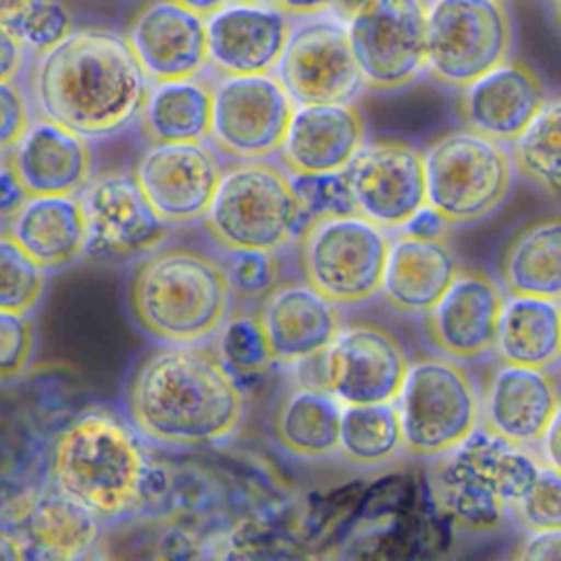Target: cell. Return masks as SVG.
<instances>
[{"instance_id":"obj_12","label":"cell","mask_w":561,"mask_h":561,"mask_svg":"<svg viewBox=\"0 0 561 561\" xmlns=\"http://www.w3.org/2000/svg\"><path fill=\"white\" fill-rule=\"evenodd\" d=\"M274 75L294 105L346 103L364 90L346 22L324 13L291 24Z\"/></svg>"},{"instance_id":"obj_52","label":"cell","mask_w":561,"mask_h":561,"mask_svg":"<svg viewBox=\"0 0 561 561\" xmlns=\"http://www.w3.org/2000/svg\"><path fill=\"white\" fill-rule=\"evenodd\" d=\"M173 2H178V4H182L186 9H191V11L208 18L210 13H215L217 9H221L230 0H173Z\"/></svg>"},{"instance_id":"obj_44","label":"cell","mask_w":561,"mask_h":561,"mask_svg":"<svg viewBox=\"0 0 561 561\" xmlns=\"http://www.w3.org/2000/svg\"><path fill=\"white\" fill-rule=\"evenodd\" d=\"M24 44L4 26H0V81H15L26 64Z\"/></svg>"},{"instance_id":"obj_8","label":"cell","mask_w":561,"mask_h":561,"mask_svg":"<svg viewBox=\"0 0 561 561\" xmlns=\"http://www.w3.org/2000/svg\"><path fill=\"white\" fill-rule=\"evenodd\" d=\"M296 239L302 280L333 305L353 307L379 294L388 230L346 213L307 221Z\"/></svg>"},{"instance_id":"obj_35","label":"cell","mask_w":561,"mask_h":561,"mask_svg":"<svg viewBox=\"0 0 561 561\" xmlns=\"http://www.w3.org/2000/svg\"><path fill=\"white\" fill-rule=\"evenodd\" d=\"M213 340V353L241 386L265 375L274 364L256 313H228Z\"/></svg>"},{"instance_id":"obj_47","label":"cell","mask_w":561,"mask_h":561,"mask_svg":"<svg viewBox=\"0 0 561 561\" xmlns=\"http://www.w3.org/2000/svg\"><path fill=\"white\" fill-rule=\"evenodd\" d=\"M561 530H530L528 539L517 552L519 559H559Z\"/></svg>"},{"instance_id":"obj_51","label":"cell","mask_w":561,"mask_h":561,"mask_svg":"<svg viewBox=\"0 0 561 561\" xmlns=\"http://www.w3.org/2000/svg\"><path fill=\"white\" fill-rule=\"evenodd\" d=\"M370 0H333L331 4V13L335 18H340L342 22H346L351 15H355L362 7H366Z\"/></svg>"},{"instance_id":"obj_20","label":"cell","mask_w":561,"mask_h":561,"mask_svg":"<svg viewBox=\"0 0 561 561\" xmlns=\"http://www.w3.org/2000/svg\"><path fill=\"white\" fill-rule=\"evenodd\" d=\"M291 22L267 2H226L206 18L208 66L219 77L274 72Z\"/></svg>"},{"instance_id":"obj_21","label":"cell","mask_w":561,"mask_h":561,"mask_svg":"<svg viewBox=\"0 0 561 561\" xmlns=\"http://www.w3.org/2000/svg\"><path fill=\"white\" fill-rule=\"evenodd\" d=\"M559 416V381L550 368L500 364L480 397L484 430L519 447H537Z\"/></svg>"},{"instance_id":"obj_5","label":"cell","mask_w":561,"mask_h":561,"mask_svg":"<svg viewBox=\"0 0 561 561\" xmlns=\"http://www.w3.org/2000/svg\"><path fill=\"white\" fill-rule=\"evenodd\" d=\"M202 221L221 250L276 254L302 228L287 171L267 160H243L221 171Z\"/></svg>"},{"instance_id":"obj_17","label":"cell","mask_w":561,"mask_h":561,"mask_svg":"<svg viewBox=\"0 0 561 561\" xmlns=\"http://www.w3.org/2000/svg\"><path fill=\"white\" fill-rule=\"evenodd\" d=\"M504 294L493 276L458 270L443 296L423 313L434 348L449 359L471 362L493 353Z\"/></svg>"},{"instance_id":"obj_43","label":"cell","mask_w":561,"mask_h":561,"mask_svg":"<svg viewBox=\"0 0 561 561\" xmlns=\"http://www.w3.org/2000/svg\"><path fill=\"white\" fill-rule=\"evenodd\" d=\"M31 123V107L15 81H0V153H9Z\"/></svg>"},{"instance_id":"obj_26","label":"cell","mask_w":561,"mask_h":561,"mask_svg":"<svg viewBox=\"0 0 561 561\" xmlns=\"http://www.w3.org/2000/svg\"><path fill=\"white\" fill-rule=\"evenodd\" d=\"M7 234L46 272L85 254V219L77 195H28L7 221Z\"/></svg>"},{"instance_id":"obj_14","label":"cell","mask_w":561,"mask_h":561,"mask_svg":"<svg viewBox=\"0 0 561 561\" xmlns=\"http://www.w3.org/2000/svg\"><path fill=\"white\" fill-rule=\"evenodd\" d=\"M316 359L318 386L342 405L394 401L410 366L401 342L377 324L342 327Z\"/></svg>"},{"instance_id":"obj_27","label":"cell","mask_w":561,"mask_h":561,"mask_svg":"<svg viewBox=\"0 0 561 561\" xmlns=\"http://www.w3.org/2000/svg\"><path fill=\"white\" fill-rule=\"evenodd\" d=\"M20 528L26 557L42 559L88 557L101 537V519L55 484L39 491Z\"/></svg>"},{"instance_id":"obj_15","label":"cell","mask_w":561,"mask_h":561,"mask_svg":"<svg viewBox=\"0 0 561 561\" xmlns=\"http://www.w3.org/2000/svg\"><path fill=\"white\" fill-rule=\"evenodd\" d=\"M342 173L353 210L383 230H399L427 204L423 153L408 142L366 140Z\"/></svg>"},{"instance_id":"obj_25","label":"cell","mask_w":561,"mask_h":561,"mask_svg":"<svg viewBox=\"0 0 561 561\" xmlns=\"http://www.w3.org/2000/svg\"><path fill=\"white\" fill-rule=\"evenodd\" d=\"M458 270V259L445 239H419L401 232L390 239L379 294L392 309L423 316Z\"/></svg>"},{"instance_id":"obj_53","label":"cell","mask_w":561,"mask_h":561,"mask_svg":"<svg viewBox=\"0 0 561 561\" xmlns=\"http://www.w3.org/2000/svg\"><path fill=\"white\" fill-rule=\"evenodd\" d=\"M237 2H267V0H237Z\"/></svg>"},{"instance_id":"obj_6","label":"cell","mask_w":561,"mask_h":561,"mask_svg":"<svg viewBox=\"0 0 561 561\" xmlns=\"http://www.w3.org/2000/svg\"><path fill=\"white\" fill-rule=\"evenodd\" d=\"M425 199L449 226L491 217L508 197L515 167L508 147L471 129L436 138L423 153Z\"/></svg>"},{"instance_id":"obj_49","label":"cell","mask_w":561,"mask_h":561,"mask_svg":"<svg viewBox=\"0 0 561 561\" xmlns=\"http://www.w3.org/2000/svg\"><path fill=\"white\" fill-rule=\"evenodd\" d=\"M559 427H561V419L557 416V419L550 423V427L543 432L541 440L537 443L539 454H541V462L548 465V467H554V469H559V458H561V451H559V447H561Z\"/></svg>"},{"instance_id":"obj_39","label":"cell","mask_w":561,"mask_h":561,"mask_svg":"<svg viewBox=\"0 0 561 561\" xmlns=\"http://www.w3.org/2000/svg\"><path fill=\"white\" fill-rule=\"evenodd\" d=\"M294 197L300 206L302 226L318 217L355 213L342 171L333 173H287Z\"/></svg>"},{"instance_id":"obj_10","label":"cell","mask_w":561,"mask_h":561,"mask_svg":"<svg viewBox=\"0 0 561 561\" xmlns=\"http://www.w3.org/2000/svg\"><path fill=\"white\" fill-rule=\"evenodd\" d=\"M294 101L274 72L230 75L213 83L210 147L237 162L278 153Z\"/></svg>"},{"instance_id":"obj_34","label":"cell","mask_w":561,"mask_h":561,"mask_svg":"<svg viewBox=\"0 0 561 561\" xmlns=\"http://www.w3.org/2000/svg\"><path fill=\"white\" fill-rule=\"evenodd\" d=\"M515 171L546 195L557 197L561 184V105L550 96L524 131L508 145Z\"/></svg>"},{"instance_id":"obj_9","label":"cell","mask_w":561,"mask_h":561,"mask_svg":"<svg viewBox=\"0 0 561 561\" xmlns=\"http://www.w3.org/2000/svg\"><path fill=\"white\" fill-rule=\"evenodd\" d=\"M515 28L504 0H432L425 9V72L462 88L513 53Z\"/></svg>"},{"instance_id":"obj_41","label":"cell","mask_w":561,"mask_h":561,"mask_svg":"<svg viewBox=\"0 0 561 561\" xmlns=\"http://www.w3.org/2000/svg\"><path fill=\"white\" fill-rule=\"evenodd\" d=\"M35 355V327L28 313L0 309V383L22 379Z\"/></svg>"},{"instance_id":"obj_2","label":"cell","mask_w":561,"mask_h":561,"mask_svg":"<svg viewBox=\"0 0 561 561\" xmlns=\"http://www.w3.org/2000/svg\"><path fill=\"white\" fill-rule=\"evenodd\" d=\"M149 79L123 35L101 28H72L35 55L28 72L31 103L66 129L99 140L138 121Z\"/></svg>"},{"instance_id":"obj_45","label":"cell","mask_w":561,"mask_h":561,"mask_svg":"<svg viewBox=\"0 0 561 561\" xmlns=\"http://www.w3.org/2000/svg\"><path fill=\"white\" fill-rule=\"evenodd\" d=\"M447 228H449V224L432 206L425 204L399 230L403 234L419 237V239H445Z\"/></svg>"},{"instance_id":"obj_16","label":"cell","mask_w":561,"mask_h":561,"mask_svg":"<svg viewBox=\"0 0 561 561\" xmlns=\"http://www.w3.org/2000/svg\"><path fill=\"white\" fill-rule=\"evenodd\" d=\"M131 173L151 208L171 226L204 217L219 184L221 164L206 140L149 142Z\"/></svg>"},{"instance_id":"obj_23","label":"cell","mask_w":561,"mask_h":561,"mask_svg":"<svg viewBox=\"0 0 561 561\" xmlns=\"http://www.w3.org/2000/svg\"><path fill=\"white\" fill-rule=\"evenodd\" d=\"M366 142V118L353 103L296 105L278 156L287 173L342 171Z\"/></svg>"},{"instance_id":"obj_3","label":"cell","mask_w":561,"mask_h":561,"mask_svg":"<svg viewBox=\"0 0 561 561\" xmlns=\"http://www.w3.org/2000/svg\"><path fill=\"white\" fill-rule=\"evenodd\" d=\"M57 489L99 519H121L153 495V469L138 432L94 408L77 414L55 438L48 462Z\"/></svg>"},{"instance_id":"obj_33","label":"cell","mask_w":561,"mask_h":561,"mask_svg":"<svg viewBox=\"0 0 561 561\" xmlns=\"http://www.w3.org/2000/svg\"><path fill=\"white\" fill-rule=\"evenodd\" d=\"M337 451L355 467L388 465L403 451L401 421L394 401L342 405Z\"/></svg>"},{"instance_id":"obj_36","label":"cell","mask_w":561,"mask_h":561,"mask_svg":"<svg viewBox=\"0 0 561 561\" xmlns=\"http://www.w3.org/2000/svg\"><path fill=\"white\" fill-rule=\"evenodd\" d=\"M434 469V495L454 522L469 530H491L506 513V504L476 480L449 469L440 458Z\"/></svg>"},{"instance_id":"obj_28","label":"cell","mask_w":561,"mask_h":561,"mask_svg":"<svg viewBox=\"0 0 561 561\" xmlns=\"http://www.w3.org/2000/svg\"><path fill=\"white\" fill-rule=\"evenodd\" d=\"M440 460L495 493L508 508L526 495L543 465L526 447L513 445L482 425Z\"/></svg>"},{"instance_id":"obj_30","label":"cell","mask_w":561,"mask_h":561,"mask_svg":"<svg viewBox=\"0 0 561 561\" xmlns=\"http://www.w3.org/2000/svg\"><path fill=\"white\" fill-rule=\"evenodd\" d=\"M213 83L197 77L149 81L138 123L147 142L208 140Z\"/></svg>"},{"instance_id":"obj_29","label":"cell","mask_w":561,"mask_h":561,"mask_svg":"<svg viewBox=\"0 0 561 561\" xmlns=\"http://www.w3.org/2000/svg\"><path fill=\"white\" fill-rule=\"evenodd\" d=\"M493 351L504 364L552 368L561 353L559 300L522 294L504 298Z\"/></svg>"},{"instance_id":"obj_50","label":"cell","mask_w":561,"mask_h":561,"mask_svg":"<svg viewBox=\"0 0 561 561\" xmlns=\"http://www.w3.org/2000/svg\"><path fill=\"white\" fill-rule=\"evenodd\" d=\"M0 559H26V543L18 530H11L9 526L0 524Z\"/></svg>"},{"instance_id":"obj_37","label":"cell","mask_w":561,"mask_h":561,"mask_svg":"<svg viewBox=\"0 0 561 561\" xmlns=\"http://www.w3.org/2000/svg\"><path fill=\"white\" fill-rule=\"evenodd\" d=\"M0 26L9 28L33 55L75 28L64 0H0Z\"/></svg>"},{"instance_id":"obj_31","label":"cell","mask_w":561,"mask_h":561,"mask_svg":"<svg viewBox=\"0 0 561 561\" xmlns=\"http://www.w3.org/2000/svg\"><path fill=\"white\" fill-rule=\"evenodd\" d=\"M340 410L342 403L324 388L298 383L274 410V438L296 458H329L337 451Z\"/></svg>"},{"instance_id":"obj_32","label":"cell","mask_w":561,"mask_h":561,"mask_svg":"<svg viewBox=\"0 0 561 561\" xmlns=\"http://www.w3.org/2000/svg\"><path fill=\"white\" fill-rule=\"evenodd\" d=\"M502 283L508 294L557 298L561 294V221L539 219L515 234L504 250Z\"/></svg>"},{"instance_id":"obj_46","label":"cell","mask_w":561,"mask_h":561,"mask_svg":"<svg viewBox=\"0 0 561 561\" xmlns=\"http://www.w3.org/2000/svg\"><path fill=\"white\" fill-rule=\"evenodd\" d=\"M26 191L20 184L18 175L13 173V169L9 167V162L0 164V219L9 221L15 210L24 204L26 199Z\"/></svg>"},{"instance_id":"obj_11","label":"cell","mask_w":561,"mask_h":561,"mask_svg":"<svg viewBox=\"0 0 561 561\" xmlns=\"http://www.w3.org/2000/svg\"><path fill=\"white\" fill-rule=\"evenodd\" d=\"M425 0H370L346 20L366 90L394 92L425 72Z\"/></svg>"},{"instance_id":"obj_22","label":"cell","mask_w":561,"mask_h":561,"mask_svg":"<svg viewBox=\"0 0 561 561\" xmlns=\"http://www.w3.org/2000/svg\"><path fill=\"white\" fill-rule=\"evenodd\" d=\"M272 359L300 364L320 355L340 333V307L305 280H278L263 296L256 311Z\"/></svg>"},{"instance_id":"obj_24","label":"cell","mask_w":561,"mask_h":561,"mask_svg":"<svg viewBox=\"0 0 561 561\" xmlns=\"http://www.w3.org/2000/svg\"><path fill=\"white\" fill-rule=\"evenodd\" d=\"M7 162L26 195H79L94 175L90 140L44 116L31 118Z\"/></svg>"},{"instance_id":"obj_18","label":"cell","mask_w":561,"mask_h":561,"mask_svg":"<svg viewBox=\"0 0 561 561\" xmlns=\"http://www.w3.org/2000/svg\"><path fill=\"white\" fill-rule=\"evenodd\" d=\"M123 37L149 81L197 77L208 66L206 18L173 0L142 4Z\"/></svg>"},{"instance_id":"obj_42","label":"cell","mask_w":561,"mask_h":561,"mask_svg":"<svg viewBox=\"0 0 561 561\" xmlns=\"http://www.w3.org/2000/svg\"><path fill=\"white\" fill-rule=\"evenodd\" d=\"M232 294L243 296H263L272 285L278 283V259L276 252H256V250H224L219 261Z\"/></svg>"},{"instance_id":"obj_38","label":"cell","mask_w":561,"mask_h":561,"mask_svg":"<svg viewBox=\"0 0 561 561\" xmlns=\"http://www.w3.org/2000/svg\"><path fill=\"white\" fill-rule=\"evenodd\" d=\"M42 270L7 232L0 234V309L31 313L44 298Z\"/></svg>"},{"instance_id":"obj_48","label":"cell","mask_w":561,"mask_h":561,"mask_svg":"<svg viewBox=\"0 0 561 561\" xmlns=\"http://www.w3.org/2000/svg\"><path fill=\"white\" fill-rule=\"evenodd\" d=\"M276 9H280L285 15L307 18V15H320L331 11L333 0H270Z\"/></svg>"},{"instance_id":"obj_40","label":"cell","mask_w":561,"mask_h":561,"mask_svg":"<svg viewBox=\"0 0 561 561\" xmlns=\"http://www.w3.org/2000/svg\"><path fill=\"white\" fill-rule=\"evenodd\" d=\"M511 508L528 530H561V471L541 465L526 495Z\"/></svg>"},{"instance_id":"obj_1","label":"cell","mask_w":561,"mask_h":561,"mask_svg":"<svg viewBox=\"0 0 561 561\" xmlns=\"http://www.w3.org/2000/svg\"><path fill=\"white\" fill-rule=\"evenodd\" d=\"M138 436L173 449L208 447L237 432L243 386L204 344H162L131 368L123 390Z\"/></svg>"},{"instance_id":"obj_19","label":"cell","mask_w":561,"mask_h":561,"mask_svg":"<svg viewBox=\"0 0 561 561\" xmlns=\"http://www.w3.org/2000/svg\"><path fill=\"white\" fill-rule=\"evenodd\" d=\"M548 99L543 79L528 64L508 57L458 88L456 107L467 129L508 147Z\"/></svg>"},{"instance_id":"obj_13","label":"cell","mask_w":561,"mask_h":561,"mask_svg":"<svg viewBox=\"0 0 561 561\" xmlns=\"http://www.w3.org/2000/svg\"><path fill=\"white\" fill-rule=\"evenodd\" d=\"M85 254L94 259H140L169 237L131 171H103L81 188Z\"/></svg>"},{"instance_id":"obj_4","label":"cell","mask_w":561,"mask_h":561,"mask_svg":"<svg viewBox=\"0 0 561 561\" xmlns=\"http://www.w3.org/2000/svg\"><path fill=\"white\" fill-rule=\"evenodd\" d=\"M232 296L217 259L178 245L140 256L127 283L134 322L160 344H204L230 313Z\"/></svg>"},{"instance_id":"obj_7","label":"cell","mask_w":561,"mask_h":561,"mask_svg":"<svg viewBox=\"0 0 561 561\" xmlns=\"http://www.w3.org/2000/svg\"><path fill=\"white\" fill-rule=\"evenodd\" d=\"M403 451L436 460L465 443L480 423V390L471 373L449 357L410 362L394 399Z\"/></svg>"}]
</instances>
